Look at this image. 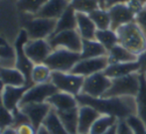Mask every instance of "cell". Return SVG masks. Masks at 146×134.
Wrapping results in <instances>:
<instances>
[{"instance_id": "1", "label": "cell", "mask_w": 146, "mask_h": 134, "mask_svg": "<svg viewBox=\"0 0 146 134\" xmlns=\"http://www.w3.org/2000/svg\"><path fill=\"white\" fill-rule=\"evenodd\" d=\"M79 105L94 107L100 114L116 117L118 120H126L131 115H136V102L133 96H110L90 98L80 94L76 96Z\"/></svg>"}, {"instance_id": "2", "label": "cell", "mask_w": 146, "mask_h": 134, "mask_svg": "<svg viewBox=\"0 0 146 134\" xmlns=\"http://www.w3.org/2000/svg\"><path fill=\"white\" fill-rule=\"evenodd\" d=\"M118 44L138 56L146 50V38L135 21L119 27L116 30Z\"/></svg>"}, {"instance_id": "3", "label": "cell", "mask_w": 146, "mask_h": 134, "mask_svg": "<svg viewBox=\"0 0 146 134\" xmlns=\"http://www.w3.org/2000/svg\"><path fill=\"white\" fill-rule=\"evenodd\" d=\"M81 60V53H76L67 49H55L49 55L44 64L52 72L71 73L78 62Z\"/></svg>"}, {"instance_id": "4", "label": "cell", "mask_w": 146, "mask_h": 134, "mask_svg": "<svg viewBox=\"0 0 146 134\" xmlns=\"http://www.w3.org/2000/svg\"><path fill=\"white\" fill-rule=\"evenodd\" d=\"M140 82L141 75L139 73H134L125 77L111 80V86L104 98H110V96L135 98L140 90Z\"/></svg>"}, {"instance_id": "5", "label": "cell", "mask_w": 146, "mask_h": 134, "mask_svg": "<svg viewBox=\"0 0 146 134\" xmlns=\"http://www.w3.org/2000/svg\"><path fill=\"white\" fill-rule=\"evenodd\" d=\"M28 41H29L28 34L23 29L19 33V35H18L15 42V47H14L16 58L15 66L16 69L25 76L28 86H34L35 84H33L32 80H31V74H32V70L34 68L35 64L27 57V55L25 53V49H24L25 44Z\"/></svg>"}, {"instance_id": "6", "label": "cell", "mask_w": 146, "mask_h": 134, "mask_svg": "<svg viewBox=\"0 0 146 134\" xmlns=\"http://www.w3.org/2000/svg\"><path fill=\"white\" fill-rule=\"evenodd\" d=\"M23 25L30 40L48 39L55 32L57 20L31 16L30 18L24 20Z\"/></svg>"}, {"instance_id": "7", "label": "cell", "mask_w": 146, "mask_h": 134, "mask_svg": "<svg viewBox=\"0 0 146 134\" xmlns=\"http://www.w3.org/2000/svg\"><path fill=\"white\" fill-rule=\"evenodd\" d=\"M85 78L72 73L52 72L50 82L58 88L59 92H67L72 96H79L82 92Z\"/></svg>"}, {"instance_id": "8", "label": "cell", "mask_w": 146, "mask_h": 134, "mask_svg": "<svg viewBox=\"0 0 146 134\" xmlns=\"http://www.w3.org/2000/svg\"><path fill=\"white\" fill-rule=\"evenodd\" d=\"M47 41L53 50L55 49H67L72 52L81 53L83 47V38L76 30H68L57 33L50 36Z\"/></svg>"}, {"instance_id": "9", "label": "cell", "mask_w": 146, "mask_h": 134, "mask_svg": "<svg viewBox=\"0 0 146 134\" xmlns=\"http://www.w3.org/2000/svg\"><path fill=\"white\" fill-rule=\"evenodd\" d=\"M111 86V79L108 77L104 72L85 78L81 94L90 98H104Z\"/></svg>"}, {"instance_id": "10", "label": "cell", "mask_w": 146, "mask_h": 134, "mask_svg": "<svg viewBox=\"0 0 146 134\" xmlns=\"http://www.w3.org/2000/svg\"><path fill=\"white\" fill-rule=\"evenodd\" d=\"M58 88L54 86L51 82H45V84H34L25 92L19 106L24 105L27 103H42L47 102L50 96L58 92Z\"/></svg>"}, {"instance_id": "11", "label": "cell", "mask_w": 146, "mask_h": 134, "mask_svg": "<svg viewBox=\"0 0 146 134\" xmlns=\"http://www.w3.org/2000/svg\"><path fill=\"white\" fill-rule=\"evenodd\" d=\"M108 65H110V61L108 56L92 58V59H81L74 67L71 73L86 78L96 73L104 72Z\"/></svg>"}, {"instance_id": "12", "label": "cell", "mask_w": 146, "mask_h": 134, "mask_svg": "<svg viewBox=\"0 0 146 134\" xmlns=\"http://www.w3.org/2000/svg\"><path fill=\"white\" fill-rule=\"evenodd\" d=\"M111 19V29L117 30L119 27L135 21L136 14L127 3H116L106 8Z\"/></svg>"}, {"instance_id": "13", "label": "cell", "mask_w": 146, "mask_h": 134, "mask_svg": "<svg viewBox=\"0 0 146 134\" xmlns=\"http://www.w3.org/2000/svg\"><path fill=\"white\" fill-rule=\"evenodd\" d=\"M24 49L27 57L35 65L44 64V62L53 51L49 42L45 39L28 41L25 44Z\"/></svg>"}, {"instance_id": "14", "label": "cell", "mask_w": 146, "mask_h": 134, "mask_svg": "<svg viewBox=\"0 0 146 134\" xmlns=\"http://www.w3.org/2000/svg\"><path fill=\"white\" fill-rule=\"evenodd\" d=\"M19 108L27 115L31 125L37 131L42 126L45 118L52 109V106L48 102H42V103H27L19 106Z\"/></svg>"}, {"instance_id": "15", "label": "cell", "mask_w": 146, "mask_h": 134, "mask_svg": "<svg viewBox=\"0 0 146 134\" xmlns=\"http://www.w3.org/2000/svg\"><path fill=\"white\" fill-rule=\"evenodd\" d=\"M32 86H5L2 92L1 101L3 105L7 107L10 111H15L19 108V104L23 98L25 92Z\"/></svg>"}, {"instance_id": "16", "label": "cell", "mask_w": 146, "mask_h": 134, "mask_svg": "<svg viewBox=\"0 0 146 134\" xmlns=\"http://www.w3.org/2000/svg\"><path fill=\"white\" fill-rule=\"evenodd\" d=\"M70 5L69 0H48L33 17L58 20Z\"/></svg>"}, {"instance_id": "17", "label": "cell", "mask_w": 146, "mask_h": 134, "mask_svg": "<svg viewBox=\"0 0 146 134\" xmlns=\"http://www.w3.org/2000/svg\"><path fill=\"white\" fill-rule=\"evenodd\" d=\"M100 115L102 114L94 107L88 105H80L78 134H90L94 123Z\"/></svg>"}, {"instance_id": "18", "label": "cell", "mask_w": 146, "mask_h": 134, "mask_svg": "<svg viewBox=\"0 0 146 134\" xmlns=\"http://www.w3.org/2000/svg\"><path fill=\"white\" fill-rule=\"evenodd\" d=\"M47 102L57 111H65L79 107V102L75 96L67 92H58L47 100Z\"/></svg>"}, {"instance_id": "19", "label": "cell", "mask_w": 146, "mask_h": 134, "mask_svg": "<svg viewBox=\"0 0 146 134\" xmlns=\"http://www.w3.org/2000/svg\"><path fill=\"white\" fill-rule=\"evenodd\" d=\"M104 73L110 79L113 80L134 73H139V66L137 61L130 63H111L108 66Z\"/></svg>"}, {"instance_id": "20", "label": "cell", "mask_w": 146, "mask_h": 134, "mask_svg": "<svg viewBox=\"0 0 146 134\" xmlns=\"http://www.w3.org/2000/svg\"><path fill=\"white\" fill-rule=\"evenodd\" d=\"M77 31L83 40H94L96 39L98 29L90 15L77 13Z\"/></svg>"}, {"instance_id": "21", "label": "cell", "mask_w": 146, "mask_h": 134, "mask_svg": "<svg viewBox=\"0 0 146 134\" xmlns=\"http://www.w3.org/2000/svg\"><path fill=\"white\" fill-rule=\"evenodd\" d=\"M0 79L5 86H28L25 76L17 69H9L0 66Z\"/></svg>"}, {"instance_id": "22", "label": "cell", "mask_w": 146, "mask_h": 134, "mask_svg": "<svg viewBox=\"0 0 146 134\" xmlns=\"http://www.w3.org/2000/svg\"><path fill=\"white\" fill-rule=\"evenodd\" d=\"M76 29H77V12L71 7V5H69L66 11L57 20L56 29L52 35L63 32V31L76 30Z\"/></svg>"}, {"instance_id": "23", "label": "cell", "mask_w": 146, "mask_h": 134, "mask_svg": "<svg viewBox=\"0 0 146 134\" xmlns=\"http://www.w3.org/2000/svg\"><path fill=\"white\" fill-rule=\"evenodd\" d=\"M102 56H108L106 49L96 39L83 40V47L81 51V59H92Z\"/></svg>"}, {"instance_id": "24", "label": "cell", "mask_w": 146, "mask_h": 134, "mask_svg": "<svg viewBox=\"0 0 146 134\" xmlns=\"http://www.w3.org/2000/svg\"><path fill=\"white\" fill-rule=\"evenodd\" d=\"M108 58L110 64L111 63H130V62H136L137 56L131 53L126 48L122 47L121 45L117 44L111 50L108 52Z\"/></svg>"}, {"instance_id": "25", "label": "cell", "mask_w": 146, "mask_h": 134, "mask_svg": "<svg viewBox=\"0 0 146 134\" xmlns=\"http://www.w3.org/2000/svg\"><path fill=\"white\" fill-rule=\"evenodd\" d=\"M80 107V106H79ZM79 107L70 110L57 111L62 123L69 134H78V122H79Z\"/></svg>"}, {"instance_id": "26", "label": "cell", "mask_w": 146, "mask_h": 134, "mask_svg": "<svg viewBox=\"0 0 146 134\" xmlns=\"http://www.w3.org/2000/svg\"><path fill=\"white\" fill-rule=\"evenodd\" d=\"M42 126H44L50 134H69L64 124L62 123L57 111L53 107L45 118Z\"/></svg>"}, {"instance_id": "27", "label": "cell", "mask_w": 146, "mask_h": 134, "mask_svg": "<svg viewBox=\"0 0 146 134\" xmlns=\"http://www.w3.org/2000/svg\"><path fill=\"white\" fill-rule=\"evenodd\" d=\"M118 121V119L114 116L102 114L94 123L90 134H104L108 130H110L111 127H113L114 125H116Z\"/></svg>"}, {"instance_id": "28", "label": "cell", "mask_w": 146, "mask_h": 134, "mask_svg": "<svg viewBox=\"0 0 146 134\" xmlns=\"http://www.w3.org/2000/svg\"><path fill=\"white\" fill-rule=\"evenodd\" d=\"M90 17L94 21L98 30H106L111 28V19L110 12L106 8H98L90 14Z\"/></svg>"}, {"instance_id": "29", "label": "cell", "mask_w": 146, "mask_h": 134, "mask_svg": "<svg viewBox=\"0 0 146 134\" xmlns=\"http://www.w3.org/2000/svg\"><path fill=\"white\" fill-rule=\"evenodd\" d=\"M96 40L98 41L106 49L108 52L118 44L117 33L111 28L106 29V30H98L96 34Z\"/></svg>"}, {"instance_id": "30", "label": "cell", "mask_w": 146, "mask_h": 134, "mask_svg": "<svg viewBox=\"0 0 146 134\" xmlns=\"http://www.w3.org/2000/svg\"><path fill=\"white\" fill-rule=\"evenodd\" d=\"M136 102V115L146 126V82L141 75L140 90L135 96Z\"/></svg>"}, {"instance_id": "31", "label": "cell", "mask_w": 146, "mask_h": 134, "mask_svg": "<svg viewBox=\"0 0 146 134\" xmlns=\"http://www.w3.org/2000/svg\"><path fill=\"white\" fill-rule=\"evenodd\" d=\"M51 76H52V71L50 70V68L47 67L45 64H38L33 68L31 80L35 84H45V82H50Z\"/></svg>"}, {"instance_id": "32", "label": "cell", "mask_w": 146, "mask_h": 134, "mask_svg": "<svg viewBox=\"0 0 146 134\" xmlns=\"http://www.w3.org/2000/svg\"><path fill=\"white\" fill-rule=\"evenodd\" d=\"M70 5L77 13L88 15L100 7L98 0H71Z\"/></svg>"}, {"instance_id": "33", "label": "cell", "mask_w": 146, "mask_h": 134, "mask_svg": "<svg viewBox=\"0 0 146 134\" xmlns=\"http://www.w3.org/2000/svg\"><path fill=\"white\" fill-rule=\"evenodd\" d=\"M47 1L48 0H18L17 6L22 12L35 15Z\"/></svg>"}, {"instance_id": "34", "label": "cell", "mask_w": 146, "mask_h": 134, "mask_svg": "<svg viewBox=\"0 0 146 134\" xmlns=\"http://www.w3.org/2000/svg\"><path fill=\"white\" fill-rule=\"evenodd\" d=\"M13 112L4 106L0 100V131H3L8 127L13 126Z\"/></svg>"}, {"instance_id": "35", "label": "cell", "mask_w": 146, "mask_h": 134, "mask_svg": "<svg viewBox=\"0 0 146 134\" xmlns=\"http://www.w3.org/2000/svg\"><path fill=\"white\" fill-rule=\"evenodd\" d=\"M125 121L130 126L133 134H146V126L137 115H131Z\"/></svg>"}, {"instance_id": "36", "label": "cell", "mask_w": 146, "mask_h": 134, "mask_svg": "<svg viewBox=\"0 0 146 134\" xmlns=\"http://www.w3.org/2000/svg\"><path fill=\"white\" fill-rule=\"evenodd\" d=\"M13 117H14V120H13V126L12 127H14L15 129L18 128L19 126H21V125L31 124L28 116L20 108L13 111Z\"/></svg>"}, {"instance_id": "37", "label": "cell", "mask_w": 146, "mask_h": 134, "mask_svg": "<svg viewBox=\"0 0 146 134\" xmlns=\"http://www.w3.org/2000/svg\"><path fill=\"white\" fill-rule=\"evenodd\" d=\"M15 58V50L8 45L0 46V59L4 60H12Z\"/></svg>"}, {"instance_id": "38", "label": "cell", "mask_w": 146, "mask_h": 134, "mask_svg": "<svg viewBox=\"0 0 146 134\" xmlns=\"http://www.w3.org/2000/svg\"><path fill=\"white\" fill-rule=\"evenodd\" d=\"M135 22L141 28V30H142L143 34H144L146 38V11L145 10H142V11L137 14L136 18H135Z\"/></svg>"}, {"instance_id": "39", "label": "cell", "mask_w": 146, "mask_h": 134, "mask_svg": "<svg viewBox=\"0 0 146 134\" xmlns=\"http://www.w3.org/2000/svg\"><path fill=\"white\" fill-rule=\"evenodd\" d=\"M117 134H133V132L126 121L119 120L117 123Z\"/></svg>"}, {"instance_id": "40", "label": "cell", "mask_w": 146, "mask_h": 134, "mask_svg": "<svg viewBox=\"0 0 146 134\" xmlns=\"http://www.w3.org/2000/svg\"><path fill=\"white\" fill-rule=\"evenodd\" d=\"M137 63L139 66V74L143 75L146 73V50L137 56Z\"/></svg>"}, {"instance_id": "41", "label": "cell", "mask_w": 146, "mask_h": 134, "mask_svg": "<svg viewBox=\"0 0 146 134\" xmlns=\"http://www.w3.org/2000/svg\"><path fill=\"white\" fill-rule=\"evenodd\" d=\"M17 134H36L37 131L31 124H24L16 128Z\"/></svg>"}, {"instance_id": "42", "label": "cell", "mask_w": 146, "mask_h": 134, "mask_svg": "<svg viewBox=\"0 0 146 134\" xmlns=\"http://www.w3.org/2000/svg\"><path fill=\"white\" fill-rule=\"evenodd\" d=\"M130 1H132V0H110V1L106 3L104 8H108L110 5H113V4H116V3H127V2H130Z\"/></svg>"}, {"instance_id": "43", "label": "cell", "mask_w": 146, "mask_h": 134, "mask_svg": "<svg viewBox=\"0 0 146 134\" xmlns=\"http://www.w3.org/2000/svg\"><path fill=\"white\" fill-rule=\"evenodd\" d=\"M2 134H17V130L14 127H8L2 131Z\"/></svg>"}, {"instance_id": "44", "label": "cell", "mask_w": 146, "mask_h": 134, "mask_svg": "<svg viewBox=\"0 0 146 134\" xmlns=\"http://www.w3.org/2000/svg\"><path fill=\"white\" fill-rule=\"evenodd\" d=\"M104 134H117V124L114 125L113 127H111L110 130H108L106 132H104Z\"/></svg>"}, {"instance_id": "45", "label": "cell", "mask_w": 146, "mask_h": 134, "mask_svg": "<svg viewBox=\"0 0 146 134\" xmlns=\"http://www.w3.org/2000/svg\"><path fill=\"white\" fill-rule=\"evenodd\" d=\"M36 134H50L48 132V131L46 130V128H45L44 126H41L40 128L37 130V133Z\"/></svg>"}, {"instance_id": "46", "label": "cell", "mask_w": 146, "mask_h": 134, "mask_svg": "<svg viewBox=\"0 0 146 134\" xmlns=\"http://www.w3.org/2000/svg\"><path fill=\"white\" fill-rule=\"evenodd\" d=\"M4 88H5V86H4V84L2 82L1 79H0V100H1L2 92H3V90H4Z\"/></svg>"}, {"instance_id": "47", "label": "cell", "mask_w": 146, "mask_h": 134, "mask_svg": "<svg viewBox=\"0 0 146 134\" xmlns=\"http://www.w3.org/2000/svg\"><path fill=\"white\" fill-rule=\"evenodd\" d=\"M110 1V0H98V2H100V7H102V8H104L106 7V3Z\"/></svg>"}, {"instance_id": "48", "label": "cell", "mask_w": 146, "mask_h": 134, "mask_svg": "<svg viewBox=\"0 0 146 134\" xmlns=\"http://www.w3.org/2000/svg\"><path fill=\"white\" fill-rule=\"evenodd\" d=\"M5 45H8L7 42H6L2 37H0V46H5Z\"/></svg>"}, {"instance_id": "49", "label": "cell", "mask_w": 146, "mask_h": 134, "mask_svg": "<svg viewBox=\"0 0 146 134\" xmlns=\"http://www.w3.org/2000/svg\"><path fill=\"white\" fill-rule=\"evenodd\" d=\"M143 10H145V11H146V1L143 3Z\"/></svg>"}, {"instance_id": "50", "label": "cell", "mask_w": 146, "mask_h": 134, "mask_svg": "<svg viewBox=\"0 0 146 134\" xmlns=\"http://www.w3.org/2000/svg\"><path fill=\"white\" fill-rule=\"evenodd\" d=\"M143 79H144V80H145V82H146V73L145 74H143Z\"/></svg>"}, {"instance_id": "51", "label": "cell", "mask_w": 146, "mask_h": 134, "mask_svg": "<svg viewBox=\"0 0 146 134\" xmlns=\"http://www.w3.org/2000/svg\"><path fill=\"white\" fill-rule=\"evenodd\" d=\"M140 1H141V2H143V3H144V2L146 1V0H140Z\"/></svg>"}, {"instance_id": "52", "label": "cell", "mask_w": 146, "mask_h": 134, "mask_svg": "<svg viewBox=\"0 0 146 134\" xmlns=\"http://www.w3.org/2000/svg\"><path fill=\"white\" fill-rule=\"evenodd\" d=\"M0 134H2V131H0Z\"/></svg>"}, {"instance_id": "53", "label": "cell", "mask_w": 146, "mask_h": 134, "mask_svg": "<svg viewBox=\"0 0 146 134\" xmlns=\"http://www.w3.org/2000/svg\"><path fill=\"white\" fill-rule=\"evenodd\" d=\"M69 1H71V0H69Z\"/></svg>"}]
</instances>
